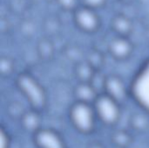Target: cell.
I'll return each instance as SVG.
<instances>
[{"instance_id":"cell-1","label":"cell","mask_w":149,"mask_h":148,"mask_svg":"<svg viewBox=\"0 0 149 148\" xmlns=\"http://www.w3.org/2000/svg\"><path fill=\"white\" fill-rule=\"evenodd\" d=\"M16 85L31 109L41 113L46 107V92L34 76L27 72L20 73L16 79Z\"/></svg>"},{"instance_id":"cell-2","label":"cell","mask_w":149,"mask_h":148,"mask_svg":"<svg viewBox=\"0 0 149 148\" xmlns=\"http://www.w3.org/2000/svg\"><path fill=\"white\" fill-rule=\"evenodd\" d=\"M69 121L73 129L80 134H92L96 129L97 116L93 106L74 101L68 111Z\"/></svg>"},{"instance_id":"cell-3","label":"cell","mask_w":149,"mask_h":148,"mask_svg":"<svg viewBox=\"0 0 149 148\" xmlns=\"http://www.w3.org/2000/svg\"><path fill=\"white\" fill-rule=\"evenodd\" d=\"M130 99L149 115V58L138 68L129 83Z\"/></svg>"},{"instance_id":"cell-4","label":"cell","mask_w":149,"mask_h":148,"mask_svg":"<svg viewBox=\"0 0 149 148\" xmlns=\"http://www.w3.org/2000/svg\"><path fill=\"white\" fill-rule=\"evenodd\" d=\"M93 106L98 121L104 126H114L120 121L122 114V106L107 94L100 93Z\"/></svg>"},{"instance_id":"cell-5","label":"cell","mask_w":149,"mask_h":148,"mask_svg":"<svg viewBox=\"0 0 149 148\" xmlns=\"http://www.w3.org/2000/svg\"><path fill=\"white\" fill-rule=\"evenodd\" d=\"M75 25L83 32L95 33L101 25V19L97 10L84 5H79L72 13Z\"/></svg>"},{"instance_id":"cell-6","label":"cell","mask_w":149,"mask_h":148,"mask_svg":"<svg viewBox=\"0 0 149 148\" xmlns=\"http://www.w3.org/2000/svg\"><path fill=\"white\" fill-rule=\"evenodd\" d=\"M102 92L119 102L121 106L130 99L129 85H127L122 78L115 74L105 76Z\"/></svg>"},{"instance_id":"cell-7","label":"cell","mask_w":149,"mask_h":148,"mask_svg":"<svg viewBox=\"0 0 149 148\" xmlns=\"http://www.w3.org/2000/svg\"><path fill=\"white\" fill-rule=\"evenodd\" d=\"M32 138L37 148H67L62 135L52 128L42 127L32 135Z\"/></svg>"},{"instance_id":"cell-8","label":"cell","mask_w":149,"mask_h":148,"mask_svg":"<svg viewBox=\"0 0 149 148\" xmlns=\"http://www.w3.org/2000/svg\"><path fill=\"white\" fill-rule=\"evenodd\" d=\"M107 51L115 60L123 61L132 56L134 52V44L129 38L115 36L109 41Z\"/></svg>"},{"instance_id":"cell-9","label":"cell","mask_w":149,"mask_h":148,"mask_svg":"<svg viewBox=\"0 0 149 148\" xmlns=\"http://www.w3.org/2000/svg\"><path fill=\"white\" fill-rule=\"evenodd\" d=\"M110 27L115 36L129 38L134 30V23L128 16L118 13L111 18Z\"/></svg>"},{"instance_id":"cell-10","label":"cell","mask_w":149,"mask_h":148,"mask_svg":"<svg viewBox=\"0 0 149 148\" xmlns=\"http://www.w3.org/2000/svg\"><path fill=\"white\" fill-rule=\"evenodd\" d=\"M100 92L90 82H79L75 86L73 94L75 101L93 105Z\"/></svg>"},{"instance_id":"cell-11","label":"cell","mask_w":149,"mask_h":148,"mask_svg":"<svg viewBox=\"0 0 149 148\" xmlns=\"http://www.w3.org/2000/svg\"><path fill=\"white\" fill-rule=\"evenodd\" d=\"M19 121L22 128L32 135L40 128H42L40 113L31 108L29 111H25L23 113L19 119Z\"/></svg>"},{"instance_id":"cell-12","label":"cell","mask_w":149,"mask_h":148,"mask_svg":"<svg viewBox=\"0 0 149 148\" xmlns=\"http://www.w3.org/2000/svg\"><path fill=\"white\" fill-rule=\"evenodd\" d=\"M111 141L116 148H127L132 143V136L124 130H119L111 136Z\"/></svg>"},{"instance_id":"cell-13","label":"cell","mask_w":149,"mask_h":148,"mask_svg":"<svg viewBox=\"0 0 149 148\" xmlns=\"http://www.w3.org/2000/svg\"><path fill=\"white\" fill-rule=\"evenodd\" d=\"M146 115H148V113H134L132 115L130 119L131 127L137 132H143L145 131L148 126V120L146 118Z\"/></svg>"},{"instance_id":"cell-14","label":"cell","mask_w":149,"mask_h":148,"mask_svg":"<svg viewBox=\"0 0 149 148\" xmlns=\"http://www.w3.org/2000/svg\"><path fill=\"white\" fill-rule=\"evenodd\" d=\"M57 4L65 11L73 13L74 10L81 5L80 0H55Z\"/></svg>"},{"instance_id":"cell-15","label":"cell","mask_w":149,"mask_h":148,"mask_svg":"<svg viewBox=\"0 0 149 148\" xmlns=\"http://www.w3.org/2000/svg\"><path fill=\"white\" fill-rule=\"evenodd\" d=\"M12 67H13V62L12 60L8 57H3L0 61V68L2 74H6L7 76L10 75L12 72Z\"/></svg>"},{"instance_id":"cell-16","label":"cell","mask_w":149,"mask_h":148,"mask_svg":"<svg viewBox=\"0 0 149 148\" xmlns=\"http://www.w3.org/2000/svg\"><path fill=\"white\" fill-rule=\"evenodd\" d=\"M0 148H11L10 135L3 127H1L0 130Z\"/></svg>"},{"instance_id":"cell-17","label":"cell","mask_w":149,"mask_h":148,"mask_svg":"<svg viewBox=\"0 0 149 148\" xmlns=\"http://www.w3.org/2000/svg\"><path fill=\"white\" fill-rule=\"evenodd\" d=\"M107 1V0H80V3L81 5L98 10L99 9L102 8L104 5H106Z\"/></svg>"},{"instance_id":"cell-18","label":"cell","mask_w":149,"mask_h":148,"mask_svg":"<svg viewBox=\"0 0 149 148\" xmlns=\"http://www.w3.org/2000/svg\"><path fill=\"white\" fill-rule=\"evenodd\" d=\"M88 148H104V147L100 143H93L89 146Z\"/></svg>"},{"instance_id":"cell-19","label":"cell","mask_w":149,"mask_h":148,"mask_svg":"<svg viewBox=\"0 0 149 148\" xmlns=\"http://www.w3.org/2000/svg\"><path fill=\"white\" fill-rule=\"evenodd\" d=\"M123 4H130L134 2V0H119Z\"/></svg>"},{"instance_id":"cell-20","label":"cell","mask_w":149,"mask_h":148,"mask_svg":"<svg viewBox=\"0 0 149 148\" xmlns=\"http://www.w3.org/2000/svg\"><path fill=\"white\" fill-rule=\"evenodd\" d=\"M45 1H48V2H52V1H55V0H45Z\"/></svg>"}]
</instances>
